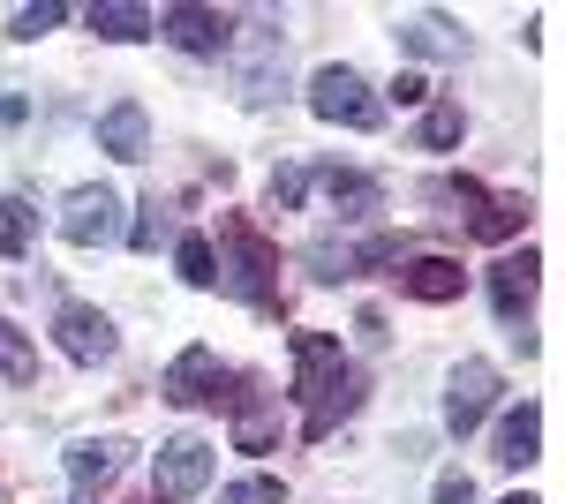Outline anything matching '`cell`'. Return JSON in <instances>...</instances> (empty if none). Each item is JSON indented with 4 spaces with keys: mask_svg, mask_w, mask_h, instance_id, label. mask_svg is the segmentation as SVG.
Instances as JSON below:
<instances>
[{
    "mask_svg": "<svg viewBox=\"0 0 565 504\" xmlns=\"http://www.w3.org/2000/svg\"><path fill=\"white\" fill-rule=\"evenodd\" d=\"M362 392H370V377L340 354V339L332 332H295V399H302V437L309 444H324V437L362 407Z\"/></svg>",
    "mask_w": 565,
    "mask_h": 504,
    "instance_id": "6da1fadb",
    "label": "cell"
},
{
    "mask_svg": "<svg viewBox=\"0 0 565 504\" xmlns=\"http://www.w3.org/2000/svg\"><path fill=\"white\" fill-rule=\"evenodd\" d=\"M218 287L234 301H249L257 317H279V249L264 242L249 218H218Z\"/></svg>",
    "mask_w": 565,
    "mask_h": 504,
    "instance_id": "7a4b0ae2",
    "label": "cell"
},
{
    "mask_svg": "<svg viewBox=\"0 0 565 504\" xmlns=\"http://www.w3.org/2000/svg\"><path fill=\"white\" fill-rule=\"evenodd\" d=\"M309 114H317V121H332V128L370 136V128L385 121V98L362 84V68H340V61H332V68H317V76H309Z\"/></svg>",
    "mask_w": 565,
    "mask_h": 504,
    "instance_id": "3957f363",
    "label": "cell"
},
{
    "mask_svg": "<svg viewBox=\"0 0 565 504\" xmlns=\"http://www.w3.org/2000/svg\"><path fill=\"white\" fill-rule=\"evenodd\" d=\"M204 482H212V444H204V437H167V444L151 452V497L159 504L196 497Z\"/></svg>",
    "mask_w": 565,
    "mask_h": 504,
    "instance_id": "277c9868",
    "label": "cell"
},
{
    "mask_svg": "<svg viewBox=\"0 0 565 504\" xmlns=\"http://www.w3.org/2000/svg\"><path fill=\"white\" fill-rule=\"evenodd\" d=\"M53 339H61V354L68 362H84V369H98V362H114V317L106 309H90V301H61L53 309Z\"/></svg>",
    "mask_w": 565,
    "mask_h": 504,
    "instance_id": "5b68a950",
    "label": "cell"
},
{
    "mask_svg": "<svg viewBox=\"0 0 565 504\" xmlns=\"http://www.w3.org/2000/svg\"><path fill=\"white\" fill-rule=\"evenodd\" d=\"M498 392H505V377H498L490 362H460V369H452V384H445V429H452V437L482 429V421H490V407H498Z\"/></svg>",
    "mask_w": 565,
    "mask_h": 504,
    "instance_id": "8992f818",
    "label": "cell"
},
{
    "mask_svg": "<svg viewBox=\"0 0 565 504\" xmlns=\"http://www.w3.org/2000/svg\"><path fill=\"white\" fill-rule=\"evenodd\" d=\"M61 234H68L76 249H98V242H114V234H121V196H114L106 181H84V189H68V204H61Z\"/></svg>",
    "mask_w": 565,
    "mask_h": 504,
    "instance_id": "52a82bcc",
    "label": "cell"
},
{
    "mask_svg": "<svg viewBox=\"0 0 565 504\" xmlns=\"http://www.w3.org/2000/svg\"><path fill=\"white\" fill-rule=\"evenodd\" d=\"M535 279H543V256H535V249L498 256V264H490V309H498L505 332H521V324H527V309H535Z\"/></svg>",
    "mask_w": 565,
    "mask_h": 504,
    "instance_id": "ba28073f",
    "label": "cell"
},
{
    "mask_svg": "<svg viewBox=\"0 0 565 504\" xmlns=\"http://www.w3.org/2000/svg\"><path fill=\"white\" fill-rule=\"evenodd\" d=\"M159 392L174 407H212V399H226V369H218L212 346H181L174 362H167V377H159Z\"/></svg>",
    "mask_w": 565,
    "mask_h": 504,
    "instance_id": "9c48e42d",
    "label": "cell"
},
{
    "mask_svg": "<svg viewBox=\"0 0 565 504\" xmlns=\"http://www.w3.org/2000/svg\"><path fill=\"white\" fill-rule=\"evenodd\" d=\"M159 31H167L181 53H226V45H234V15L196 8V0H174V8L159 15Z\"/></svg>",
    "mask_w": 565,
    "mask_h": 504,
    "instance_id": "30bf717a",
    "label": "cell"
},
{
    "mask_svg": "<svg viewBox=\"0 0 565 504\" xmlns=\"http://www.w3.org/2000/svg\"><path fill=\"white\" fill-rule=\"evenodd\" d=\"M287 90V39L279 31H257L249 39V61H242V106H271Z\"/></svg>",
    "mask_w": 565,
    "mask_h": 504,
    "instance_id": "8fae6325",
    "label": "cell"
},
{
    "mask_svg": "<svg viewBox=\"0 0 565 504\" xmlns=\"http://www.w3.org/2000/svg\"><path fill=\"white\" fill-rule=\"evenodd\" d=\"M309 189H317L324 204L340 211V218H370V211L385 204V189H377L370 173H354V167H324V173H309Z\"/></svg>",
    "mask_w": 565,
    "mask_h": 504,
    "instance_id": "7c38bea8",
    "label": "cell"
},
{
    "mask_svg": "<svg viewBox=\"0 0 565 504\" xmlns=\"http://www.w3.org/2000/svg\"><path fill=\"white\" fill-rule=\"evenodd\" d=\"M490 460H498V467H527V460H543V407H535V399H521L513 415L498 421V437H490Z\"/></svg>",
    "mask_w": 565,
    "mask_h": 504,
    "instance_id": "4fadbf2b",
    "label": "cell"
},
{
    "mask_svg": "<svg viewBox=\"0 0 565 504\" xmlns=\"http://www.w3.org/2000/svg\"><path fill=\"white\" fill-rule=\"evenodd\" d=\"M399 287L415 301H430V309H445V301H460L468 271H460L452 256H407V264H399Z\"/></svg>",
    "mask_w": 565,
    "mask_h": 504,
    "instance_id": "5bb4252c",
    "label": "cell"
},
{
    "mask_svg": "<svg viewBox=\"0 0 565 504\" xmlns=\"http://www.w3.org/2000/svg\"><path fill=\"white\" fill-rule=\"evenodd\" d=\"M98 151H114L121 167H136V159L151 151V121H143V106H136V98H121V106H106V114H98Z\"/></svg>",
    "mask_w": 565,
    "mask_h": 504,
    "instance_id": "9a60e30c",
    "label": "cell"
},
{
    "mask_svg": "<svg viewBox=\"0 0 565 504\" xmlns=\"http://www.w3.org/2000/svg\"><path fill=\"white\" fill-rule=\"evenodd\" d=\"M121 467H129V444H121V437H84V444H68V482H76V490H106Z\"/></svg>",
    "mask_w": 565,
    "mask_h": 504,
    "instance_id": "2e32d148",
    "label": "cell"
},
{
    "mask_svg": "<svg viewBox=\"0 0 565 504\" xmlns=\"http://www.w3.org/2000/svg\"><path fill=\"white\" fill-rule=\"evenodd\" d=\"M399 45L415 53V61H460L468 39L445 23V15H399Z\"/></svg>",
    "mask_w": 565,
    "mask_h": 504,
    "instance_id": "e0dca14e",
    "label": "cell"
},
{
    "mask_svg": "<svg viewBox=\"0 0 565 504\" xmlns=\"http://www.w3.org/2000/svg\"><path fill=\"white\" fill-rule=\"evenodd\" d=\"M90 31H98V39H114V45H136V39H151V31H159V15H151V8H136V0H98V8H90Z\"/></svg>",
    "mask_w": 565,
    "mask_h": 504,
    "instance_id": "ac0fdd59",
    "label": "cell"
},
{
    "mask_svg": "<svg viewBox=\"0 0 565 504\" xmlns=\"http://www.w3.org/2000/svg\"><path fill=\"white\" fill-rule=\"evenodd\" d=\"M271 437H279V421L264 415L257 384H242V392H234V444H242V452H271Z\"/></svg>",
    "mask_w": 565,
    "mask_h": 504,
    "instance_id": "d6986e66",
    "label": "cell"
},
{
    "mask_svg": "<svg viewBox=\"0 0 565 504\" xmlns=\"http://www.w3.org/2000/svg\"><path fill=\"white\" fill-rule=\"evenodd\" d=\"M527 218H535V211H527V196H490V204L468 218V234H476V242H513Z\"/></svg>",
    "mask_w": 565,
    "mask_h": 504,
    "instance_id": "ffe728a7",
    "label": "cell"
},
{
    "mask_svg": "<svg viewBox=\"0 0 565 504\" xmlns=\"http://www.w3.org/2000/svg\"><path fill=\"white\" fill-rule=\"evenodd\" d=\"M460 136H468V114H460L452 98H430V106H423V128H415V151H452Z\"/></svg>",
    "mask_w": 565,
    "mask_h": 504,
    "instance_id": "44dd1931",
    "label": "cell"
},
{
    "mask_svg": "<svg viewBox=\"0 0 565 504\" xmlns=\"http://www.w3.org/2000/svg\"><path fill=\"white\" fill-rule=\"evenodd\" d=\"M0 377H8V384H31V377H39V346L15 332L8 317H0Z\"/></svg>",
    "mask_w": 565,
    "mask_h": 504,
    "instance_id": "7402d4cb",
    "label": "cell"
},
{
    "mask_svg": "<svg viewBox=\"0 0 565 504\" xmlns=\"http://www.w3.org/2000/svg\"><path fill=\"white\" fill-rule=\"evenodd\" d=\"M31 234H39V211L0 196V256H31Z\"/></svg>",
    "mask_w": 565,
    "mask_h": 504,
    "instance_id": "603a6c76",
    "label": "cell"
},
{
    "mask_svg": "<svg viewBox=\"0 0 565 504\" xmlns=\"http://www.w3.org/2000/svg\"><path fill=\"white\" fill-rule=\"evenodd\" d=\"M354 271H362V249L354 242H317L309 249V279H324V287L332 279H354Z\"/></svg>",
    "mask_w": 565,
    "mask_h": 504,
    "instance_id": "cb8c5ba5",
    "label": "cell"
},
{
    "mask_svg": "<svg viewBox=\"0 0 565 504\" xmlns=\"http://www.w3.org/2000/svg\"><path fill=\"white\" fill-rule=\"evenodd\" d=\"M174 264H181V279H189V287H218V264H212V242H204V234H181Z\"/></svg>",
    "mask_w": 565,
    "mask_h": 504,
    "instance_id": "d4e9b609",
    "label": "cell"
},
{
    "mask_svg": "<svg viewBox=\"0 0 565 504\" xmlns=\"http://www.w3.org/2000/svg\"><path fill=\"white\" fill-rule=\"evenodd\" d=\"M218 504H287V482L279 474H242V482H226Z\"/></svg>",
    "mask_w": 565,
    "mask_h": 504,
    "instance_id": "484cf974",
    "label": "cell"
},
{
    "mask_svg": "<svg viewBox=\"0 0 565 504\" xmlns=\"http://www.w3.org/2000/svg\"><path fill=\"white\" fill-rule=\"evenodd\" d=\"M167 226H174V218H167V204H159V196H143V211H136V226H129V249H143V256H151Z\"/></svg>",
    "mask_w": 565,
    "mask_h": 504,
    "instance_id": "4316f807",
    "label": "cell"
},
{
    "mask_svg": "<svg viewBox=\"0 0 565 504\" xmlns=\"http://www.w3.org/2000/svg\"><path fill=\"white\" fill-rule=\"evenodd\" d=\"M302 196H309L302 167H271V211H302Z\"/></svg>",
    "mask_w": 565,
    "mask_h": 504,
    "instance_id": "83f0119b",
    "label": "cell"
},
{
    "mask_svg": "<svg viewBox=\"0 0 565 504\" xmlns=\"http://www.w3.org/2000/svg\"><path fill=\"white\" fill-rule=\"evenodd\" d=\"M61 23H68V8H61V0H39V8L15 15V39H45V31H61Z\"/></svg>",
    "mask_w": 565,
    "mask_h": 504,
    "instance_id": "f1b7e54d",
    "label": "cell"
},
{
    "mask_svg": "<svg viewBox=\"0 0 565 504\" xmlns=\"http://www.w3.org/2000/svg\"><path fill=\"white\" fill-rule=\"evenodd\" d=\"M437 504H476V482L452 467V474H437Z\"/></svg>",
    "mask_w": 565,
    "mask_h": 504,
    "instance_id": "f546056e",
    "label": "cell"
},
{
    "mask_svg": "<svg viewBox=\"0 0 565 504\" xmlns=\"http://www.w3.org/2000/svg\"><path fill=\"white\" fill-rule=\"evenodd\" d=\"M392 98H399V106H430V84H423V76H415V68H407V76H399V84H392Z\"/></svg>",
    "mask_w": 565,
    "mask_h": 504,
    "instance_id": "4dcf8cb0",
    "label": "cell"
},
{
    "mask_svg": "<svg viewBox=\"0 0 565 504\" xmlns=\"http://www.w3.org/2000/svg\"><path fill=\"white\" fill-rule=\"evenodd\" d=\"M354 332H362V346H385V317H377V309H362V317H354Z\"/></svg>",
    "mask_w": 565,
    "mask_h": 504,
    "instance_id": "1f68e13d",
    "label": "cell"
},
{
    "mask_svg": "<svg viewBox=\"0 0 565 504\" xmlns=\"http://www.w3.org/2000/svg\"><path fill=\"white\" fill-rule=\"evenodd\" d=\"M23 114H31V106H23V90H0V121L15 128V121H23Z\"/></svg>",
    "mask_w": 565,
    "mask_h": 504,
    "instance_id": "d6a6232c",
    "label": "cell"
},
{
    "mask_svg": "<svg viewBox=\"0 0 565 504\" xmlns=\"http://www.w3.org/2000/svg\"><path fill=\"white\" fill-rule=\"evenodd\" d=\"M505 504H535V497H505Z\"/></svg>",
    "mask_w": 565,
    "mask_h": 504,
    "instance_id": "836d02e7",
    "label": "cell"
},
{
    "mask_svg": "<svg viewBox=\"0 0 565 504\" xmlns=\"http://www.w3.org/2000/svg\"><path fill=\"white\" fill-rule=\"evenodd\" d=\"M143 504H159V497H143Z\"/></svg>",
    "mask_w": 565,
    "mask_h": 504,
    "instance_id": "e575fe53",
    "label": "cell"
}]
</instances>
